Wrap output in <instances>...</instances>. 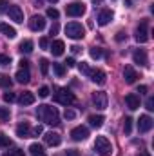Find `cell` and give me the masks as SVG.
<instances>
[{"mask_svg":"<svg viewBox=\"0 0 154 156\" xmlns=\"http://www.w3.org/2000/svg\"><path fill=\"white\" fill-rule=\"evenodd\" d=\"M37 116H38L44 123H47V125H58V123H60L58 109L53 107V105H45V104H44V105H38Z\"/></svg>","mask_w":154,"mask_h":156,"instance_id":"6da1fadb","label":"cell"},{"mask_svg":"<svg viewBox=\"0 0 154 156\" xmlns=\"http://www.w3.org/2000/svg\"><path fill=\"white\" fill-rule=\"evenodd\" d=\"M94 151H96L100 156H111L113 154V145H111V142H109L105 136H96Z\"/></svg>","mask_w":154,"mask_h":156,"instance_id":"7a4b0ae2","label":"cell"},{"mask_svg":"<svg viewBox=\"0 0 154 156\" xmlns=\"http://www.w3.org/2000/svg\"><path fill=\"white\" fill-rule=\"evenodd\" d=\"M65 35L73 40H82L85 37V27L82 24H78V22H69L65 26Z\"/></svg>","mask_w":154,"mask_h":156,"instance_id":"3957f363","label":"cell"},{"mask_svg":"<svg viewBox=\"0 0 154 156\" xmlns=\"http://www.w3.org/2000/svg\"><path fill=\"white\" fill-rule=\"evenodd\" d=\"M75 100H76L75 94L67 89H58V93H54V102H58L62 105H71Z\"/></svg>","mask_w":154,"mask_h":156,"instance_id":"277c9868","label":"cell"},{"mask_svg":"<svg viewBox=\"0 0 154 156\" xmlns=\"http://www.w3.org/2000/svg\"><path fill=\"white\" fill-rule=\"evenodd\" d=\"M65 13H67V16H73V18L82 16V15H85V4L83 2H71L65 5Z\"/></svg>","mask_w":154,"mask_h":156,"instance_id":"5b68a950","label":"cell"},{"mask_svg":"<svg viewBox=\"0 0 154 156\" xmlns=\"http://www.w3.org/2000/svg\"><path fill=\"white\" fill-rule=\"evenodd\" d=\"M93 104H94V107L100 109V111L107 109V104H109L107 93H103V91H96V93L93 94Z\"/></svg>","mask_w":154,"mask_h":156,"instance_id":"8992f818","label":"cell"},{"mask_svg":"<svg viewBox=\"0 0 154 156\" xmlns=\"http://www.w3.org/2000/svg\"><path fill=\"white\" fill-rule=\"evenodd\" d=\"M136 40H138L140 44H145V42L149 40V22H147V20H142V22H140V26H138V29H136Z\"/></svg>","mask_w":154,"mask_h":156,"instance_id":"52a82bcc","label":"cell"},{"mask_svg":"<svg viewBox=\"0 0 154 156\" xmlns=\"http://www.w3.org/2000/svg\"><path fill=\"white\" fill-rule=\"evenodd\" d=\"M7 15H9V20H13L16 24L24 22V11L20 9V5H9L7 7Z\"/></svg>","mask_w":154,"mask_h":156,"instance_id":"ba28073f","label":"cell"},{"mask_svg":"<svg viewBox=\"0 0 154 156\" xmlns=\"http://www.w3.org/2000/svg\"><path fill=\"white\" fill-rule=\"evenodd\" d=\"M87 136H89V129L83 127V125H78L71 131V138L75 142H83V140H87Z\"/></svg>","mask_w":154,"mask_h":156,"instance_id":"9c48e42d","label":"cell"},{"mask_svg":"<svg viewBox=\"0 0 154 156\" xmlns=\"http://www.w3.org/2000/svg\"><path fill=\"white\" fill-rule=\"evenodd\" d=\"M152 125H154V122L149 115H143V116H140V120H138V131L140 133H149L152 129Z\"/></svg>","mask_w":154,"mask_h":156,"instance_id":"30bf717a","label":"cell"},{"mask_svg":"<svg viewBox=\"0 0 154 156\" xmlns=\"http://www.w3.org/2000/svg\"><path fill=\"white\" fill-rule=\"evenodd\" d=\"M45 27V18L40 16V15H35L29 18V29L31 31H42Z\"/></svg>","mask_w":154,"mask_h":156,"instance_id":"8fae6325","label":"cell"},{"mask_svg":"<svg viewBox=\"0 0 154 156\" xmlns=\"http://www.w3.org/2000/svg\"><path fill=\"white\" fill-rule=\"evenodd\" d=\"M125 104H127V107H129L131 111H136V109L140 107V96L134 94V93H129V94L125 96Z\"/></svg>","mask_w":154,"mask_h":156,"instance_id":"7c38bea8","label":"cell"},{"mask_svg":"<svg viewBox=\"0 0 154 156\" xmlns=\"http://www.w3.org/2000/svg\"><path fill=\"white\" fill-rule=\"evenodd\" d=\"M44 140H45V144L47 145H53V147H56V145H60V142H62V136L58 134V133H45L44 134Z\"/></svg>","mask_w":154,"mask_h":156,"instance_id":"4fadbf2b","label":"cell"},{"mask_svg":"<svg viewBox=\"0 0 154 156\" xmlns=\"http://www.w3.org/2000/svg\"><path fill=\"white\" fill-rule=\"evenodd\" d=\"M136 78H138V73L134 71V67L132 66H125V69H123V80H125V83H134Z\"/></svg>","mask_w":154,"mask_h":156,"instance_id":"5bb4252c","label":"cell"},{"mask_svg":"<svg viewBox=\"0 0 154 156\" xmlns=\"http://www.w3.org/2000/svg\"><path fill=\"white\" fill-rule=\"evenodd\" d=\"M16 136H20V138H29V136H31V125H29L27 122L18 123V125H16Z\"/></svg>","mask_w":154,"mask_h":156,"instance_id":"9a60e30c","label":"cell"},{"mask_svg":"<svg viewBox=\"0 0 154 156\" xmlns=\"http://www.w3.org/2000/svg\"><path fill=\"white\" fill-rule=\"evenodd\" d=\"M89 76L91 80L94 82V83H98V85H103L105 83V73L103 71H100V69H91V73H89Z\"/></svg>","mask_w":154,"mask_h":156,"instance_id":"2e32d148","label":"cell"},{"mask_svg":"<svg viewBox=\"0 0 154 156\" xmlns=\"http://www.w3.org/2000/svg\"><path fill=\"white\" fill-rule=\"evenodd\" d=\"M132 60H134V64H138V66H149V64H147V53H145L143 49H136L134 55H132Z\"/></svg>","mask_w":154,"mask_h":156,"instance_id":"e0dca14e","label":"cell"},{"mask_svg":"<svg viewBox=\"0 0 154 156\" xmlns=\"http://www.w3.org/2000/svg\"><path fill=\"white\" fill-rule=\"evenodd\" d=\"M0 33L4 35V37H7V38H15L16 37V29L13 27V26H9V24H5V22H2L0 24Z\"/></svg>","mask_w":154,"mask_h":156,"instance_id":"ac0fdd59","label":"cell"},{"mask_svg":"<svg viewBox=\"0 0 154 156\" xmlns=\"http://www.w3.org/2000/svg\"><path fill=\"white\" fill-rule=\"evenodd\" d=\"M111 20H113V11H111V9L100 11V15H98V24H100V26H107Z\"/></svg>","mask_w":154,"mask_h":156,"instance_id":"d6986e66","label":"cell"},{"mask_svg":"<svg viewBox=\"0 0 154 156\" xmlns=\"http://www.w3.org/2000/svg\"><path fill=\"white\" fill-rule=\"evenodd\" d=\"M64 51H65V44H64L62 40H54V42L51 44V53H53L54 56H62Z\"/></svg>","mask_w":154,"mask_h":156,"instance_id":"ffe728a7","label":"cell"},{"mask_svg":"<svg viewBox=\"0 0 154 156\" xmlns=\"http://www.w3.org/2000/svg\"><path fill=\"white\" fill-rule=\"evenodd\" d=\"M35 94L31 93V91H24L20 96H18V102L22 104V105H31V104H35Z\"/></svg>","mask_w":154,"mask_h":156,"instance_id":"44dd1931","label":"cell"},{"mask_svg":"<svg viewBox=\"0 0 154 156\" xmlns=\"http://www.w3.org/2000/svg\"><path fill=\"white\" fill-rule=\"evenodd\" d=\"M15 78H16L18 83H27V82L31 80V73H29V69H20V71L15 75Z\"/></svg>","mask_w":154,"mask_h":156,"instance_id":"7402d4cb","label":"cell"},{"mask_svg":"<svg viewBox=\"0 0 154 156\" xmlns=\"http://www.w3.org/2000/svg\"><path fill=\"white\" fill-rule=\"evenodd\" d=\"M103 120H105V118L102 116V115H91V116H89V123H91L93 127H96V129H98V127H102V125H103Z\"/></svg>","mask_w":154,"mask_h":156,"instance_id":"603a6c76","label":"cell"},{"mask_svg":"<svg viewBox=\"0 0 154 156\" xmlns=\"http://www.w3.org/2000/svg\"><path fill=\"white\" fill-rule=\"evenodd\" d=\"M29 151H31V156H47L45 151H44V147H42L40 144H31Z\"/></svg>","mask_w":154,"mask_h":156,"instance_id":"cb8c5ba5","label":"cell"},{"mask_svg":"<svg viewBox=\"0 0 154 156\" xmlns=\"http://www.w3.org/2000/svg\"><path fill=\"white\" fill-rule=\"evenodd\" d=\"M18 49L22 51V53H26V55H29L31 51H33V42L31 40H24L20 45H18Z\"/></svg>","mask_w":154,"mask_h":156,"instance_id":"d4e9b609","label":"cell"},{"mask_svg":"<svg viewBox=\"0 0 154 156\" xmlns=\"http://www.w3.org/2000/svg\"><path fill=\"white\" fill-rule=\"evenodd\" d=\"M13 85V80L7 76V75H4V73H0V87H4V89H7V87H11Z\"/></svg>","mask_w":154,"mask_h":156,"instance_id":"484cf974","label":"cell"},{"mask_svg":"<svg viewBox=\"0 0 154 156\" xmlns=\"http://www.w3.org/2000/svg\"><path fill=\"white\" fill-rule=\"evenodd\" d=\"M89 55H91V58H94V60H98V58H102V56H103V51H102L100 47H91V51H89Z\"/></svg>","mask_w":154,"mask_h":156,"instance_id":"4316f807","label":"cell"},{"mask_svg":"<svg viewBox=\"0 0 154 156\" xmlns=\"http://www.w3.org/2000/svg\"><path fill=\"white\" fill-rule=\"evenodd\" d=\"M53 69H54L56 76H64L65 75V66L64 64H53Z\"/></svg>","mask_w":154,"mask_h":156,"instance_id":"83f0119b","label":"cell"},{"mask_svg":"<svg viewBox=\"0 0 154 156\" xmlns=\"http://www.w3.org/2000/svg\"><path fill=\"white\" fill-rule=\"evenodd\" d=\"M123 131H125V134H131V131H132V118H125L123 120Z\"/></svg>","mask_w":154,"mask_h":156,"instance_id":"f1b7e54d","label":"cell"},{"mask_svg":"<svg viewBox=\"0 0 154 156\" xmlns=\"http://www.w3.org/2000/svg\"><path fill=\"white\" fill-rule=\"evenodd\" d=\"M40 71H42L44 76L47 75V71H49V62H47V58H40Z\"/></svg>","mask_w":154,"mask_h":156,"instance_id":"f546056e","label":"cell"},{"mask_svg":"<svg viewBox=\"0 0 154 156\" xmlns=\"http://www.w3.org/2000/svg\"><path fill=\"white\" fill-rule=\"evenodd\" d=\"M9 116H11L9 109H7V107H0V122H7Z\"/></svg>","mask_w":154,"mask_h":156,"instance_id":"4dcf8cb0","label":"cell"},{"mask_svg":"<svg viewBox=\"0 0 154 156\" xmlns=\"http://www.w3.org/2000/svg\"><path fill=\"white\" fill-rule=\"evenodd\" d=\"M78 71H80L82 75H87V76H89V73H91V67H89L85 62H80V64H78Z\"/></svg>","mask_w":154,"mask_h":156,"instance_id":"1f68e13d","label":"cell"},{"mask_svg":"<svg viewBox=\"0 0 154 156\" xmlns=\"http://www.w3.org/2000/svg\"><path fill=\"white\" fill-rule=\"evenodd\" d=\"M9 145H11L9 136H5L4 133H0V147H9Z\"/></svg>","mask_w":154,"mask_h":156,"instance_id":"d6a6232c","label":"cell"},{"mask_svg":"<svg viewBox=\"0 0 154 156\" xmlns=\"http://www.w3.org/2000/svg\"><path fill=\"white\" fill-rule=\"evenodd\" d=\"M45 15H47L49 18H54V20H56V18L60 16V13H58V9H54V7H49V9L45 11Z\"/></svg>","mask_w":154,"mask_h":156,"instance_id":"836d02e7","label":"cell"},{"mask_svg":"<svg viewBox=\"0 0 154 156\" xmlns=\"http://www.w3.org/2000/svg\"><path fill=\"white\" fill-rule=\"evenodd\" d=\"M16 100V94L15 93H4V102L5 104H11V102H15Z\"/></svg>","mask_w":154,"mask_h":156,"instance_id":"e575fe53","label":"cell"},{"mask_svg":"<svg viewBox=\"0 0 154 156\" xmlns=\"http://www.w3.org/2000/svg\"><path fill=\"white\" fill-rule=\"evenodd\" d=\"M38 96L40 98H47V96H49V87H45V85L40 87L38 89Z\"/></svg>","mask_w":154,"mask_h":156,"instance_id":"d590c367","label":"cell"},{"mask_svg":"<svg viewBox=\"0 0 154 156\" xmlns=\"http://www.w3.org/2000/svg\"><path fill=\"white\" fill-rule=\"evenodd\" d=\"M9 64H11V56L0 55V66H9Z\"/></svg>","mask_w":154,"mask_h":156,"instance_id":"8d00e7d4","label":"cell"},{"mask_svg":"<svg viewBox=\"0 0 154 156\" xmlns=\"http://www.w3.org/2000/svg\"><path fill=\"white\" fill-rule=\"evenodd\" d=\"M145 107H147L149 111H154V98L152 96H149V98L145 100Z\"/></svg>","mask_w":154,"mask_h":156,"instance_id":"74e56055","label":"cell"},{"mask_svg":"<svg viewBox=\"0 0 154 156\" xmlns=\"http://www.w3.org/2000/svg\"><path fill=\"white\" fill-rule=\"evenodd\" d=\"M64 116L67 118V120H73V118L76 116V113H75V111H71V109H65V113H64Z\"/></svg>","mask_w":154,"mask_h":156,"instance_id":"f35d334b","label":"cell"},{"mask_svg":"<svg viewBox=\"0 0 154 156\" xmlns=\"http://www.w3.org/2000/svg\"><path fill=\"white\" fill-rule=\"evenodd\" d=\"M116 42H123V40L127 38V35H125V33H123V31H118V33H116Z\"/></svg>","mask_w":154,"mask_h":156,"instance_id":"ab89813d","label":"cell"},{"mask_svg":"<svg viewBox=\"0 0 154 156\" xmlns=\"http://www.w3.org/2000/svg\"><path fill=\"white\" fill-rule=\"evenodd\" d=\"M9 156H26V154H24L22 149H13V151H9Z\"/></svg>","mask_w":154,"mask_h":156,"instance_id":"60d3db41","label":"cell"},{"mask_svg":"<svg viewBox=\"0 0 154 156\" xmlns=\"http://www.w3.org/2000/svg\"><path fill=\"white\" fill-rule=\"evenodd\" d=\"M42 133H44V127H42V125H37V127L31 131V134H35V136H38V134H42Z\"/></svg>","mask_w":154,"mask_h":156,"instance_id":"b9f144b4","label":"cell"},{"mask_svg":"<svg viewBox=\"0 0 154 156\" xmlns=\"http://www.w3.org/2000/svg\"><path fill=\"white\" fill-rule=\"evenodd\" d=\"M40 47H42V49H47V47H49V40L47 38H40Z\"/></svg>","mask_w":154,"mask_h":156,"instance_id":"7bdbcfd3","label":"cell"},{"mask_svg":"<svg viewBox=\"0 0 154 156\" xmlns=\"http://www.w3.org/2000/svg\"><path fill=\"white\" fill-rule=\"evenodd\" d=\"M58 29H60V26H58V24L54 22V24L51 26V35H56V33H58Z\"/></svg>","mask_w":154,"mask_h":156,"instance_id":"ee69618b","label":"cell"},{"mask_svg":"<svg viewBox=\"0 0 154 156\" xmlns=\"http://www.w3.org/2000/svg\"><path fill=\"white\" fill-rule=\"evenodd\" d=\"M65 66H67V67H75V66H76L75 58H67V60H65Z\"/></svg>","mask_w":154,"mask_h":156,"instance_id":"f6af8a7d","label":"cell"},{"mask_svg":"<svg viewBox=\"0 0 154 156\" xmlns=\"http://www.w3.org/2000/svg\"><path fill=\"white\" fill-rule=\"evenodd\" d=\"M4 11H7V2L0 0V13H4Z\"/></svg>","mask_w":154,"mask_h":156,"instance_id":"bcb514c9","label":"cell"},{"mask_svg":"<svg viewBox=\"0 0 154 156\" xmlns=\"http://www.w3.org/2000/svg\"><path fill=\"white\" fill-rule=\"evenodd\" d=\"M65 156H80V153H78L76 149H69V151L65 153Z\"/></svg>","mask_w":154,"mask_h":156,"instance_id":"7dc6e473","label":"cell"},{"mask_svg":"<svg viewBox=\"0 0 154 156\" xmlns=\"http://www.w3.org/2000/svg\"><path fill=\"white\" fill-rule=\"evenodd\" d=\"M29 67V62L27 60H20V69H27Z\"/></svg>","mask_w":154,"mask_h":156,"instance_id":"c3c4849f","label":"cell"},{"mask_svg":"<svg viewBox=\"0 0 154 156\" xmlns=\"http://www.w3.org/2000/svg\"><path fill=\"white\" fill-rule=\"evenodd\" d=\"M138 93H140V94H145V93H147V85H140V87H138Z\"/></svg>","mask_w":154,"mask_h":156,"instance_id":"681fc988","label":"cell"},{"mask_svg":"<svg viewBox=\"0 0 154 156\" xmlns=\"http://www.w3.org/2000/svg\"><path fill=\"white\" fill-rule=\"evenodd\" d=\"M71 51H73V53H75V55H76V53H80V51H82V49H80V47H78V45H73V47H71Z\"/></svg>","mask_w":154,"mask_h":156,"instance_id":"f907efd6","label":"cell"},{"mask_svg":"<svg viewBox=\"0 0 154 156\" xmlns=\"http://www.w3.org/2000/svg\"><path fill=\"white\" fill-rule=\"evenodd\" d=\"M136 156H151L149 153H140V154H136Z\"/></svg>","mask_w":154,"mask_h":156,"instance_id":"816d5d0a","label":"cell"},{"mask_svg":"<svg viewBox=\"0 0 154 156\" xmlns=\"http://www.w3.org/2000/svg\"><path fill=\"white\" fill-rule=\"evenodd\" d=\"M49 2H51V4H54V2H58V0H49Z\"/></svg>","mask_w":154,"mask_h":156,"instance_id":"f5cc1de1","label":"cell"}]
</instances>
